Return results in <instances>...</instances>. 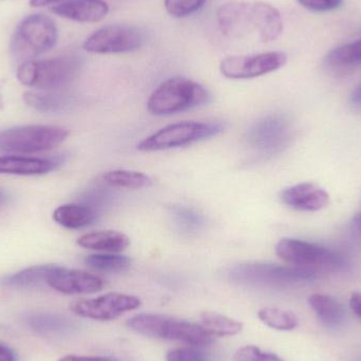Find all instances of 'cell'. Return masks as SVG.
<instances>
[{
    "mask_svg": "<svg viewBox=\"0 0 361 361\" xmlns=\"http://www.w3.org/2000/svg\"><path fill=\"white\" fill-rule=\"evenodd\" d=\"M351 231L361 238V212L354 214L351 220Z\"/></svg>",
    "mask_w": 361,
    "mask_h": 361,
    "instance_id": "37",
    "label": "cell"
},
{
    "mask_svg": "<svg viewBox=\"0 0 361 361\" xmlns=\"http://www.w3.org/2000/svg\"><path fill=\"white\" fill-rule=\"evenodd\" d=\"M276 254L292 267L301 269H338L345 265L343 255L326 246L294 238H283L276 244Z\"/></svg>",
    "mask_w": 361,
    "mask_h": 361,
    "instance_id": "9",
    "label": "cell"
},
{
    "mask_svg": "<svg viewBox=\"0 0 361 361\" xmlns=\"http://www.w3.org/2000/svg\"><path fill=\"white\" fill-rule=\"evenodd\" d=\"M171 216L178 229L187 235L199 233L206 225L205 216L188 206H175Z\"/></svg>",
    "mask_w": 361,
    "mask_h": 361,
    "instance_id": "25",
    "label": "cell"
},
{
    "mask_svg": "<svg viewBox=\"0 0 361 361\" xmlns=\"http://www.w3.org/2000/svg\"><path fill=\"white\" fill-rule=\"evenodd\" d=\"M263 324L277 331H292L298 326V318L293 312L278 307H263L258 312Z\"/></svg>",
    "mask_w": 361,
    "mask_h": 361,
    "instance_id": "28",
    "label": "cell"
},
{
    "mask_svg": "<svg viewBox=\"0 0 361 361\" xmlns=\"http://www.w3.org/2000/svg\"><path fill=\"white\" fill-rule=\"evenodd\" d=\"M220 122H180L165 126L137 144L140 152H154L184 147L216 137L224 131Z\"/></svg>",
    "mask_w": 361,
    "mask_h": 361,
    "instance_id": "7",
    "label": "cell"
},
{
    "mask_svg": "<svg viewBox=\"0 0 361 361\" xmlns=\"http://www.w3.org/2000/svg\"><path fill=\"white\" fill-rule=\"evenodd\" d=\"M59 162L49 159L29 157H0V173L16 176H40L51 173Z\"/></svg>",
    "mask_w": 361,
    "mask_h": 361,
    "instance_id": "17",
    "label": "cell"
},
{
    "mask_svg": "<svg viewBox=\"0 0 361 361\" xmlns=\"http://www.w3.org/2000/svg\"><path fill=\"white\" fill-rule=\"evenodd\" d=\"M0 361H16L14 352L4 343H0Z\"/></svg>",
    "mask_w": 361,
    "mask_h": 361,
    "instance_id": "36",
    "label": "cell"
},
{
    "mask_svg": "<svg viewBox=\"0 0 361 361\" xmlns=\"http://www.w3.org/2000/svg\"><path fill=\"white\" fill-rule=\"evenodd\" d=\"M331 67L347 68L361 63V39L337 47L324 59Z\"/></svg>",
    "mask_w": 361,
    "mask_h": 361,
    "instance_id": "26",
    "label": "cell"
},
{
    "mask_svg": "<svg viewBox=\"0 0 361 361\" xmlns=\"http://www.w3.org/2000/svg\"><path fill=\"white\" fill-rule=\"evenodd\" d=\"M279 197L284 205L297 212H319L330 202V195L326 189L311 182L286 187L281 190Z\"/></svg>",
    "mask_w": 361,
    "mask_h": 361,
    "instance_id": "14",
    "label": "cell"
},
{
    "mask_svg": "<svg viewBox=\"0 0 361 361\" xmlns=\"http://www.w3.org/2000/svg\"><path fill=\"white\" fill-rule=\"evenodd\" d=\"M51 12L76 23H99L109 13V4L104 0H67L52 6Z\"/></svg>",
    "mask_w": 361,
    "mask_h": 361,
    "instance_id": "16",
    "label": "cell"
},
{
    "mask_svg": "<svg viewBox=\"0 0 361 361\" xmlns=\"http://www.w3.org/2000/svg\"><path fill=\"white\" fill-rule=\"evenodd\" d=\"M350 307L357 317L361 319V293H353L350 298Z\"/></svg>",
    "mask_w": 361,
    "mask_h": 361,
    "instance_id": "35",
    "label": "cell"
},
{
    "mask_svg": "<svg viewBox=\"0 0 361 361\" xmlns=\"http://www.w3.org/2000/svg\"><path fill=\"white\" fill-rule=\"evenodd\" d=\"M85 262L92 269L108 273H120L128 269L131 265V260L128 257L114 252L90 255L85 259Z\"/></svg>",
    "mask_w": 361,
    "mask_h": 361,
    "instance_id": "29",
    "label": "cell"
},
{
    "mask_svg": "<svg viewBox=\"0 0 361 361\" xmlns=\"http://www.w3.org/2000/svg\"><path fill=\"white\" fill-rule=\"evenodd\" d=\"M82 61L75 55H65L50 59H34L21 63L17 69V80L23 86L51 91L67 86L78 76Z\"/></svg>",
    "mask_w": 361,
    "mask_h": 361,
    "instance_id": "5",
    "label": "cell"
},
{
    "mask_svg": "<svg viewBox=\"0 0 361 361\" xmlns=\"http://www.w3.org/2000/svg\"><path fill=\"white\" fill-rule=\"evenodd\" d=\"M97 210L84 203H70L59 206L53 212L55 222L68 229H82L97 221Z\"/></svg>",
    "mask_w": 361,
    "mask_h": 361,
    "instance_id": "18",
    "label": "cell"
},
{
    "mask_svg": "<svg viewBox=\"0 0 361 361\" xmlns=\"http://www.w3.org/2000/svg\"><path fill=\"white\" fill-rule=\"evenodd\" d=\"M207 0H164L166 12L176 18H183L197 12Z\"/></svg>",
    "mask_w": 361,
    "mask_h": 361,
    "instance_id": "30",
    "label": "cell"
},
{
    "mask_svg": "<svg viewBox=\"0 0 361 361\" xmlns=\"http://www.w3.org/2000/svg\"><path fill=\"white\" fill-rule=\"evenodd\" d=\"M59 30L52 18L44 14H31L17 25L11 38L10 53L19 65L54 48Z\"/></svg>",
    "mask_w": 361,
    "mask_h": 361,
    "instance_id": "3",
    "label": "cell"
},
{
    "mask_svg": "<svg viewBox=\"0 0 361 361\" xmlns=\"http://www.w3.org/2000/svg\"><path fill=\"white\" fill-rule=\"evenodd\" d=\"M23 101L32 109L44 112V114L61 111L68 105L67 99H65L63 95L48 92L29 91L23 94Z\"/></svg>",
    "mask_w": 361,
    "mask_h": 361,
    "instance_id": "27",
    "label": "cell"
},
{
    "mask_svg": "<svg viewBox=\"0 0 361 361\" xmlns=\"http://www.w3.org/2000/svg\"><path fill=\"white\" fill-rule=\"evenodd\" d=\"M318 271L301 269L292 265H278L271 263H245L237 265L229 271L233 281L248 286L286 288L295 284L313 281Z\"/></svg>",
    "mask_w": 361,
    "mask_h": 361,
    "instance_id": "6",
    "label": "cell"
},
{
    "mask_svg": "<svg viewBox=\"0 0 361 361\" xmlns=\"http://www.w3.org/2000/svg\"><path fill=\"white\" fill-rule=\"evenodd\" d=\"M127 326L137 334L150 338L166 339L191 345H208L214 339L201 326L160 314H139L127 322Z\"/></svg>",
    "mask_w": 361,
    "mask_h": 361,
    "instance_id": "4",
    "label": "cell"
},
{
    "mask_svg": "<svg viewBox=\"0 0 361 361\" xmlns=\"http://www.w3.org/2000/svg\"><path fill=\"white\" fill-rule=\"evenodd\" d=\"M59 1H61V0H30V6L33 8H44V6H50V4Z\"/></svg>",
    "mask_w": 361,
    "mask_h": 361,
    "instance_id": "38",
    "label": "cell"
},
{
    "mask_svg": "<svg viewBox=\"0 0 361 361\" xmlns=\"http://www.w3.org/2000/svg\"><path fill=\"white\" fill-rule=\"evenodd\" d=\"M103 182L114 188L141 189L152 186V179L141 171L116 169L103 176Z\"/></svg>",
    "mask_w": 361,
    "mask_h": 361,
    "instance_id": "23",
    "label": "cell"
},
{
    "mask_svg": "<svg viewBox=\"0 0 361 361\" xmlns=\"http://www.w3.org/2000/svg\"><path fill=\"white\" fill-rule=\"evenodd\" d=\"M200 326L212 337L235 336L243 330V324L216 312H203Z\"/></svg>",
    "mask_w": 361,
    "mask_h": 361,
    "instance_id": "22",
    "label": "cell"
},
{
    "mask_svg": "<svg viewBox=\"0 0 361 361\" xmlns=\"http://www.w3.org/2000/svg\"><path fill=\"white\" fill-rule=\"evenodd\" d=\"M166 361H212L207 353L197 349H176L167 352Z\"/></svg>",
    "mask_w": 361,
    "mask_h": 361,
    "instance_id": "32",
    "label": "cell"
},
{
    "mask_svg": "<svg viewBox=\"0 0 361 361\" xmlns=\"http://www.w3.org/2000/svg\"><path fill=\"white\" fill-rule=\"evenodd\" d=\"M290 121L281 114H269L254 123L246 133V142L261 156H273L288 147L292 140Z\"/></svg>",
    "mask_w": 361,
    "mask_h": 361,
    "instance_id": "11",
    "label": "cell"
},
{
    "mask_svg": "<svg viewBox=\"0 0 361 361\" xmlns=\"http://www.w3.org/2000/svg\"><path fill=\"white\" fill-rule=\"evenodd\" d=\"M141 300L133 295L108 293L93 299L76 301L71 310L75 315L99 322H110L126 312L137 310Z\"/></svg>",
    "mask_w": 361,
    "mask_h": 361,
    "instance_id": "13",
    "label": "cell"
},
{
    "mask_svg": "<svg viewBox=\"0 0 361 361\" xmlns=\"http://www.w3.org/2000/svg\"><path fill=\"white\" fill-rule=\"evenodd\" d=\"M2 106H4V102H2L1 94H0V109H1Z\"/></svg>",
    "mask_w": 361,
    "mask_h": 361,
    "instance_id": "40",
    "label": "cell"
},
{
    "mask_svg": "<svg viewBox=\"0 0 361 361\" xmlns=\"http://www.w3.org/2000/svg\"><path fill=\"white\" fill-rule=\"evenodd\" d=\"M69 137V130L59 126L15 127L0 133V150L17 154H36L54 149Z\"/></svg>",
    "mask_w": 361,
    "mask_h": 361,
    "instance_id": "8",
    "label": "cell"
},
{
    "mask_svg": "<svg viewBox=\"0 0 361 361\" xmlns=\"http://www.w3.org/2000/svg\"><path fill=\"white\" fill-rule=\"evenodd\" d=\"M59 361H120L110 357H102V356H97V357H91V356H75L67 355L65 357L61 358Z\"/></svg>",
    "mask_w": 361,
    "mask_h": 361,
    "instance_id": "34",
    "label": "cell"
},
{
    "mask_svg": "<svg viewBox=\"0 0 361 361\" xmlns=\"http://www.w3.org/2000/svg\"><path fill=\"white\" fill-rule=\"evenodd\" d=\"M299 4L307 10L315 12H328L338 8L343 0H297Z\"/></svg>",
    "mask_w": 361,
    "mask_h": 361,
    "instance_id": "33",
    "label": "cell"
},
{
    "mask_svg": "<svg viewBox=\"0 0 361 361\" xmlns=\"http://www.w3.org/2000/svg\"><path fill=\"white\" fill-rule=\"evenodd\" d=\"M319 322L326 328L337 329L343 326L347 313L345 307L334 297L324 294H313L307 299Z\"/></svg>",
    "mask_w": 361,
    "mask_h": 361,
    "instance_id": "20",
    "label": "cell"
},
{
    "mask_svg": "<svg viewBox=\"0 0 361 361\" xmlns=\"http://www.w3.org/2000/svg\"><path fill=\"white\" fill-rule=\"evenodd\" d=\"M350 99H351L352 103L355 104V105L361 106V84L358 85V86L352 91Z\"/></svg>",
    "mask_w": 361,
    "mask_h": 361,
    "instance_id": "39",
    "label": "cell"
},
{
    "mask_svg": "<svg viewBox=\"0 0 361 361\" xmlns=\"http://www.w3.org/2000/svg\"><path fill=\"white\" fill-rule=\"evenodd\" d=\"M57 265H36L6 276L0 280V284L6 288H32V286L48 284Z\"/></svg>",
    "mask_w": 361,
    "mask_h": 361,
    "instance_id": "21",
    "label": "cell"
},
{
    "mask_svg": "<svg viewBox=\"0 0 361 361\" xmlns=\"http://www.w3.org/2000/svg\"><path fill=\"white\" fill-rule=\"evenodd\" d=\"M209 91L195 80L171 78L163 82L150 95L147 109L152 116L180 114L209 103Z\"/></svg>",
    "mask_w": 361,
    "mask_h": 361,
    "instance_id": "2",
    "label": "cell"
},
{
    "mask_svg": "<svg viewBox=\"0 0 361 361\" xmlns=\"http://www.w3.org/2000/svg\"><path fill=\"white\" fill-rule=\"evenodd\" d=\"M288 63L286 53L263 52L258 54L233 55L220 63V72L229 80H248L267 75L281 69Z\"/></svg>",
    "mask_w": 361,
    "mask_h": 361,
    "instance_id": "12",
    "label": "cell"
},
{
    "mask_svg": "<svg viewBox=\"0 0 361 361\" xmlns=\"http://www.w3.org/2000/svg\"><path fill=\"white\" fill-rule=\"evenodd\" d=\"M0 1H4V0H0Z\"/></svg>",
    "mask_w": 361,
    "mask_h": 361,
    "instance_id": "41",
    "label": "cell"
},
{
    "mask_svg": "<svg viewBox=\"0 0 361 361\" xmlns=\"http://www.w3.org/2000/svg\"><path fill=\"white\" fill-rule=\"evenodd\" d=\"M216 21L227 37L241 38L258 35L261 42H271L283 32L279 11L263 1H229L219 8Z\"/></svg>",
    "mask_w": 361,
    "mask_h": 361,
    "instance_id": "1",
    "label": "cell"
},
{
    "mask_svg": "<svg viewBox=\"0 0 361 361\" xmlns=\"http://www.w3.org/2000/svg\"><path fill=\"white\" fill-rule=\"evenodd\" d=\"M78 244L87 250L118 254L128 247L130 239L120 231H97L82 235L78 238Z\"/></svg>",
    "mask_w": 361,
    "mask_h": 361,
    "instance_id": "19",
    "label": "cell"
},
{
    "mask_svg": "<svg viewBox=\"0 0 361 361\" xmlns=\"http://www.w3.org/2000/svg\"><path fill=\"white\" fill-rule=\"evenodd\" d=\"M233 361H283L275 354L261 351L255 345H246L235 352Z\"/></svg>",
    "mask_w": 361,
    "mask_h": 361,
    "instance_id": "31",
    "label": "cell"
},
{
    "mask_svg": "<svg viewBox=\"0 0 361 361\" xmlns=\"http://www.w3.org/2000/svg\"><path fill=\"white\" fill-rule=\"evenodd\" d=\"M48 286L61 294H94L103 290L104 281L88 271L57 267L49 279Z\"/></svg>",
    "mask_w": 361,
    "mask_h": 361,
    "instance_id": "15",
    "label": "cell"
},
{
    "mask_svg": "<svg viewBox=\"0 0 361 361\" xmlns=\"http://www.w3.org/2000/svg\"><path fill=\"white\" fill-rule=\"evenodd\" d=\"M27 326L34 332L47 335L63 332L70 329L69 319L53 313H34L25 317Z\"/></svg>",
    "mask_w": 361,
    "mask_h": 361,
    "instance_id": "24",
    "label": "cell"
},
{
    "mask_svg": "<svg viewBox=\"0 0 361 361\" xmlns=\"http://www.w3.org/2000/svg\"><path fill=\"white\" fill-rule=\"evenodd\" d=\"M145 32L129 25H109L99 27L85 40L82 48L94 54L133 52L145 44Z\"/></svg>",
    "mask_w": 361,
    "mask_h": 361,
    "instance_id": "10",
    "label": "cell"
}]
</instances>
